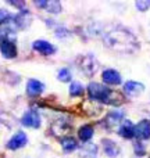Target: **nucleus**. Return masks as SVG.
<instances>
[{"instance_id":"nucleus-6","label":"nucleus","mask_w":150,"mask_h":158,"mask_svg":"<svg viewBox=\"0 0 150 158\" xmlns=\"http://www.w3.org/2000/svg\"><path fill=\"white\" fill-rule=\"evenodd\" d=\"M33 50L43 56H50L56 53V46H53L50 42L45 40V39H39V40H35L32 44Z\"/></svg>"},{"instance_id":"nucleus-22","label":"nucleus","mask_w":150,"mask_h":158,"mask_svg":"<svg viewBox=\"0 0 150 158\" xmlns=\"http://www.w3.org/2000/svg\"><path fill=\"white\" fill-rule=\"evenodd\" d=\"M45 10H47L49 13H53V14H57V13H60L61 11V4H60V2H47V4H46V8Z\"/></svg>"},{"instance_id":"nucleus-26","label":"nucleus","mask_w":150,"mask_h":158,"mask_svg":"<svg viewBox=\"0 0 150 158\" xmlns=\"http://www.w3.org/2000/svg\"><path fill=\"white\" fill-rule=\"evenodd\" d=\"M8 4L15 6V7H18L19 10L24 11V6H25V3H24V2H8Z\"/></svg>"},{"instance_id":"nucleus-5","label":"nucleus","mask_w":150,"mask_h":158,"mask_svg":"<svg viewBox=\"0 0 150 158\" xmlns=\"http://www.w3.org/2000/svg\"><path fill=\"white\" fill-rule=\"evenodd\" d=\"M135 137L138 140L150 139V121L149 119H142L135 125Z\"/></svg>"},{"instance_id":"nucleus-15","label":"nucleus","mask_w":150,"mask_h":158,"mask_svg":"<svg viewBox=\"0 0 150 158\" xmlns=\"http://www.w3.org/2000/svg\"><path fill=\"white\" fill-rule=\"evenodd\" d=\"M124 122V112L122 111H111L107 114L106 123L109 128H114V126L120 125Z\"/></svg>"},{"instance_id":"nucleus-19","label":"nucleus","mask_w":150,"mask_h":158,"mask_svg":"<svg viewBox=\"0 0 150 158\" xmlns=\"http://www.w3.org/2000/svg\"><path fill=\"white\" fill-rule=\"evenodd\" d=\"M122 103H124V94H121L120 92H115V90H111L110 94H109V98H107V101H106V104L118 107Z\"/></svg>"},{"instance_id":"nucleus-17","label":"nucleus","mask_w":150,"mask_h":158,"mask_svg":"<svg viewBox=\"0 0 150 158\" xmlns=\"http://www.w3.org/2000/svg\"><path fill=\"white\" fill-rule=\"evenodd\" d=\"M93 133H95V131H93L92 125H82L81 128L78 129V137H79V140H82L84 143L89 142L93 137Z\"/></svg>"},{"instance_id":"nucleus-21","label":"nucleus","mask_w":150,"mask_h":158,"mask_svg":"<svg viewBox=\"0 0 150 158\" xmlns=\"http://www.w3.org/2000/svg\"><path fill=\"white\" fill-rule=\"evenodd\" d=\"M57 79L60 82H70L72 79V75H71V71H70L68 68H61L60 71H58V74H57Z\"/></svg>"},{"instance_id":"nucleus-20","label":"nucleus","mask_w":150,"mask_h":158,"mask_svg":"<svg viewBox=\"0 0 150 158\" xmlns=\"http://www.w3.org/2000/svg\"><path fill=\"white\" fill-rule=\"evenodd\" d=\"M84 94V86L79 82H72L70 85V96L71 97H79Z\"/></svg>"},{"instance_id":"nucleus-2","label":"nucleus","mask_w":150,"mask_h":158,"mask_svg":"<svg viewBox=\"0 0 150 158\" xmlns=\"http://www.w3.org/2000/svg\"><path fill=\"white\" fill-rule=\"evenodd\" d=\"M110 92H111V89H109L101 83H97V82H90L88 86V94H89L90 100L93 101H100V103L106 104Z\"/></svg>"},{"instance_id":"nucleus-13","label":"nucleus","mask_w":150,"mask_h":158,"mask_svg":"<svg viewBox=\"0 0 150 158\" xmlns=\"http://www.w3.org/2000/svg\"><path fill=\"white\" fill-rule=\"evenodd\" d=\"M97 146L95 144V143H84V146H82L81 148H79V157L81 158H93L97 156Z\"/></svg>"},{"instance_id":"nucleus-24","label":"nucleus","mask_w":150,"mask_h":158,"mask_svg":"<svg viewBox=\"0 0 150 158\" xmlns=\"http://www.w3.org/2000/svg\"><path fill=\"white\" fill-rule=\"evenodd\" d=\"M135 6H136V8L139 11H146L150 8V0H138L135 3Z\"/></svg>"},{"instance_id":"nucleus-8","label":"nucleus","mask_w":150,"mask_h":158,"mask_svg":"<svg viewBox=\"0 0 150 158\" xmlns=\"http://www.w3.org/2000/svg\"><path fill=\"white\" fill-rule=\"evenodd\" d=\"M143 90H145V85L140 83V82L128 81L124 83V92H125V94L129 96V97H136L140 93H143Z\"/></svg>"},{"instance_id":"nucleus-25","label":"nucleus","mask_w":150,"mask_h":158,"mask_svg":"<svg viewBox=\"0 0 150 158\" xmlns=\"http://www.w3.org/2000/svg\"><path fill=\"white\" fill-rule=\"evenodd\" d=\"M11 18V15L8 14V11L3 10V8H0V25L6 24V22H8Z\"/></svg>"},{"instance_id":"nucleus-23","label":"nucleus","mask_w":150,"mask_h":158,"mask_svg":"<svg viewBox=\"0 0 150 158\" xmlns=\"http://www.w3.org/2000/svg\"><path fill=\"white\" fill-rule=\"evenodd\" d=\"M134 150H135V154H136L138 157H142V156H145V154H146V148H145V146H143L140 142H135V144H134Z\"/></svg>"},{"instance_id":"nucleus-7","label":"nucleus","mask_w":150,"mask_h":158,"mask_svg":"<svg viewBox=\"0 0 150 158\" xmlns=\"http://www.w3.org/2000/svg\"><path fill=\"white\" fill-rule=\"evenodd\" d=\"M28 143V137L24 132H17L13 137L7 142V148L8 150H18V148H22L24 146H27Z\"/></svg>"},{"instance_id":"nucleus-12","label":"nucleus","mask_w":150,"mask_h":158,"mask_svg":"<svg viewBox=\"0 0 150 158\" xmlns=\"http://www.w3.org/2000/svg\"><path fill=\"white\" fill-rule=\"evenodd\" d=\"M118 135L124 139H132L135 137V125L128 119H124V122L118 128Z\"/></svg>"},{"instance_id":"nucleus-3","label":"nucleus","mask_w":150,"mask_h":158,"mask_svg":"<svg viewBox=\"0 0 150 158\" xmlns=\"http://www.w3.org/2000/svg\"><path fill=\"white\" fill-rule=\"evenodd\" d=\"M21 123L27 128L38 129L41 126V115L36 110H28L21 118Z\"/></svg>"},{"instance_id":"nucleus-9","label":"nucleus","mask_w":150,"mask_h":158,"mask_svg":"<svg viewBox=\"0 0 150 158\" xmlns=\"http://www.w3.org/2000/svg\"><path fill=\"white\" fill-rule=\"evenodd\" d=\"M101 79H103V82H104L106 85H111V86L120 85L121 82H122L120 72L115 71V69H113V68L104 69V71L101 72Z\"/></svg>"},{"instance_id":"nucleus-11","label":"nucleus","mask_w":150,"mask_h":158,"mask_svg":"<svg viewBox=\"0 0 150 158\" xmlns=\"http://www.w3.org/2000/svg\"><path fill=\"white\" fill-rule=\"evenodd\" d=\"M45 90V85L38 79H29L27 82V93L31 97H38Z\"/></svg>"},{"instance_id":"nucleus-16","label":"nucleus","mask_w":150,"mask_h":158,"mask_svg":"<svg viewBox=\"0 0 150 158\" xmlns=\"http://www.w3.org/2000/svg\"><path fill=\"white\" fill-rule=\"evenodd\" d=\"M14 24H15L17 28H19V29H25V28L31 24V14L24 10L22 13H19L18 15L14 17Z\"/></svg>"},{"instance_id":"nucleus-1","label":"nucleus","mask_w":150,"mask_h":158,"mask_svg":"<svg viewBox=\"0 0 150 158\" xmlns=\"http://www.w3.org/2000/svg\"><path fill=\"white\" fill-rule=\"evenodd\" d=\"M104 44L118 53H134L138 50L136 36L128 29H113L104 36Z\"/></svg>"},{"instance_id":"nucleus-10","label":"nucleus","mask_w":150,"mask_h":158,"mask_svg":"<svg viewBox=\"0 0 150 158\" xmlns=\"http://www.w3.org/2000/svg\"><path fill=\"white\" fill-rule=\"evenodd\" d=\"M0 52H2L4 58H14L17 57V46L14 40L6 39V40L0 42Z\"/></svg>"},{"instance_id":"nucleus-14","label":"nucleus","mask_w":150,"mask_h":158,"mask_svg":"<svg viewBox=\"0 0 150 158\" xmlns=\"http://www.w3.org/2000/svg\"><path fill=\"white\" fill-rule=\"evenodd\" d=\"M103 151L107 157L110 158H115L120 154V147L117 146V143L113 142V140L104 139L103 140Z\"/></svg>"},{"instance_id":"nucleus-4","label":"nucleus","mask_w":150,"mask_h":158,"mask_svg":"<svg viewBox=\"0 0 150 158\" xmlns=\"http://www.w3.org/2000/svg\"><path fill=\"white\" fill-rule=\"evenodd\" d=\"M79 60H81L79 67H81V69L88 77H92L96 72V69L99 68V64H97V61L95 60L93 56H84V57H81Z\"/></svg>"},{"instance_id":"nucleus-18","label":"nucleus","mask_w":150,"mask_h":158,"mask_svg":"<svg viewBox=\"0 0 150 158\" xmlns=\"http://www.w3.org/2000/svg\"><path fill=\"white\" fill-rule=\"evenodd\" d=\"M61 147H63L64 153H72L78 148V143L74 137L71 136H66L61 139Z\"/></svg>"}]
</instances>
